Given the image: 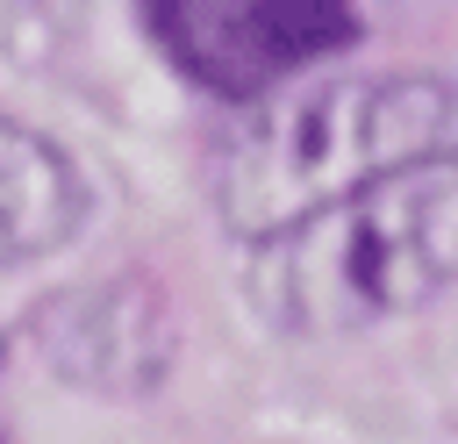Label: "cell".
Here are the masks:
<instances>
[{
    "label": "cell",
    "instance_id": "cell-5",
    "mask_svg": "<svg viewBox=\"0 0 458 444\" xmlns=\"http://www.w3.org/2000/svg\"><path fill=\"white\" fill-rule=\"evenodd\" d=\"M86 215V179L29 122L0 115V272L50 258Z\"/></svg>",
    "mask_w": 458,
    "mask_h": 444
},
{
    "label": "cell",
    "instance_id": "cell-2",
    "mask_svg": "<svg viewBox=\"0 0 458 444\" xmlns=\"http://www.w3.org/2000/svg\"><path fill=\"white\" fill-rule=\"evenodd\" d=\"M458 129V93L444 79H322L265 100L222 143V215L250 243L336 208L344 193L437 158Z\"/></svg>",
    "mask_w": 458,
    "mask_h": 444
},
{
    "label": "cell",
    "instance_id": "cell-1",
    "mask_svg": "<svg viewBox=\"0 0 458 444\" xmlns=\"http://www.w3.org/2000/svg\"><path fill=\"white\" fill-rule=\"evenodd\" d=\"M458 279V150L415 158L336 208L250 243V301L272 329L344 337L422 308Z\"/></svg>",
    "mask_w": 458,
    "mask_h": 444
},
{
    "label": "cell",
    "instance_id": "cell-3",
    "mask_svg": "<svg viewBox=\"0 0 458 444\" xmlns=\"http://www.w3.org/2000/svg\"><path fill=\"white\" fill-rule=\"evenodd\" d=\"M143 21L179 72H193L208 93H229V100H250L272 79L358 36V14L329 0H229V7L172 0V7H150Z\"/></svg>",
    "mask_w": 458,
    "mask_h": 444
},
{
    "label": "cell",
    "instance_id": "cell-4",
    "mask_svg": "<svg viewBox=\"0 0 458 444\" xmlns=\"http://www.w3.org/2000/svg\"><path fill=\"white\" fill-rule=\"evenodd\" d=\"M36 344L64 380L93 394H150L172 365V322L143 279H107L50 301L36 315Z\"/></svg>",
    "mask_w": 458,
    "mask_h": 444
}]
</instances>
